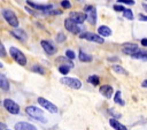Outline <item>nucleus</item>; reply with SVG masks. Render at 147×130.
Listing matches in <instances>:
<instances>
[{
	"label": "nucleus",
	"instance_id": "f257e3e1",
	"mask_svg": "<svg viewBox=\"0 0 147 130\" xmlns=\"http://www.w3.org/2000/svg\"><path fill=\"white\" fill-rule=\"evenodd\" d=\"M25 113H26L29 116H31L32 118L37 120V121H40V122H42V123H46V122H47L46 117L44 116V112H42L40 108L36 107V106H28V107L25 108Z\"/></svg>",
	"mask_w": 147,
	"mask_h": 130
},
{
	"label": "nucleus",
	"instance_id": "f03ea898",
	"mask_svg": "<svg viewBox=\"0 0 147 130\" xmlns=\"http://www.w3.org/2000/svg\"><path fill=\"white\" fill-rule=\"evenodd\" d=\"M9 54H10V56L13 58V60H14L15 62H17L18 64H21V66H25V64H26V62H28L26 56H25V55L23 54V52L20 51L18 48L11 46V47L9 48Z\"/></svg>",
	"mask_w": 147,
	"mask_h": 130
},
{
	"label": "nucleus",
	"instance_id": "7ed1b4c3",
	"mask_svg": "<svg viewBox=\"0 0 147 130\" xmlns=\"http://www.w3.org/2000/svg\"><path fill=\"white\" fill-rule=\"evenodd\" d=\"M1 13H2L3 18L6 20V22L9 25H11L13 28H18L20 22H18V18H17L16 14L13 10H10V9H2Z\"/></svg>",
	"mask_w": 147,
	"mask_h": 130
},
{
	"label": "nucleus",
	"instance_id": "20e7f679",
	"mask_svg": "<svg viewBox=\"0 0 147 130\" xmlns=\"http://www.w3.org/2000/svg\"><path fill=\"white\" fill-rule=\"evenodd\" d=\"M84 12H86V21L91 24V25H94L96 23V20H98V15H96V9L94 6H85L84 8Z\"/></svg>",
	"mask_w": 147,
	"mask_h": 130
},
{
	"label": "nucleus",
	"instance_id": "39448f33",
	"mask_svg": "<svg viewBox=\"0 0 147 130\" xmlns=\"http://www.w3.org/2000/svg\"><path fill=\"white\" fill-rule=\"evenodd\" d=\"M79 38H80V39L88 40V41H94V43H98V44H103V41H105V39H103L102 37H100L99 35H95V33L88 32V31L80 32V33H79Z\"/></svg>",
	"mask_w": 147,
	"mask_h": 130
},
{
	"label": "nucleus",
	"instance_id": "423d86ee",
	"mask_svg": "<svg viewBox=\"0 0 147 130\" xmlns=\"http://www.w3.org/2000/svg\"><path fill=\"white\" fill-rule=\"evenodd\" d=\"M60 82L71 89H75V90H78L82 87V82L78 79V78H74V77H62L60 79Z\"/></svg>",
	"mask_w": 147,
	"mask_h": 130
},
{
	"label": "nucleus",
	"instance_id": "0eeeda50",
	"mask_svg": "<svg viewBox=\"0 0 147 130\" xmlns=\"http://www.w3.org/2000/svg\"><path fill=\"white\" fill-rule=\"evenodd\" d=\"M3 107L13 115H16L20 113V106L11 99H5L3 100Z\"/></svg>",
	"mask_w": 147,
	"mask_h": 130
},
{
	"label": "nucleus",
	"instance_id": "6e6552de",
	"mask_svg": "<svg viewBox=\"0 0 147 130\" xmlns=\"http://www.w3.org/2000/svg\"><path fill=\"white\" fill-rule=\"evenodd\" d=\"M38 104L41 106V107H44L45 109H47L49 113H57V107L54 105V104H52L49 100H47V99H45V98H41V97H39L38 98Z\"/></svg>",
	"mask_w": 147,
	"mask_h": 130
},
{
	"label": "nucleus",
	"instance_id": "1a4fd4ad",
	"mask_svg": "<svg viewBox=\"0 0 147 130\" xmlns=\"http://www.w3.org/2000/svg\"><path fill=\"white\" fill-rule=\"evenodd\" d=\"M26 3L30 6V7H32V8H34V9H37V10H39V12H48V10H51L52 8H53V6L51 5V3H36V2H33V1H31V0H26Z\"/></svg>",
	"mask_w": 147,
	"mask_h": 130
},
{
	"label": "nucleus",
	"instance_id": "9d476101",
	"mask_svg": "<svg viewBox=\"0 0 147 130\" xmlns=\"http://www.w3.org/2000/svg\"><path fill=\"white\" fill-rule=\"evenodd\" d=\"M122 51H123V53L129 54V55L132 56L133 54H136V53L139 51V47H138L137 44H133V43H126V44L123 45Z\"/></svg>",
	"mask_w": 147,
	"mask_h": 130
},
{
	"label": "nucleus",
	"instance_id": "9b49d317",
	"mask_svg": "<svg viewBox=\"0 0 147 130\" xmlns=\"http://www.w3.org/2000/svg\"><path fill=\"white\" fill-rule=\"evenodd\" d=\"M69 18L71 21H74L75 23H83L85 20H86V14L83 13V12H70L69 14Z\"/></svg>",
	"mask_w": 147,
	"mask_h": 130
},
{
	"label": "nucleus",
	"instance_id": "f8f14e48",
	"mask_svg": "<svg viewBox=\"0 0 147 130\" xmlns=\"http://www.w3.org/2000/svg\"><path fill=\"white\" fill-rule=\"evenodd\" d=\"M64 26L65 29L69 31V32H72V33H79L80 32V28L77 23H75L74 21H71L70 18H67L64 21Z\"/></svg>",
	"mask_w": 147,
	"mask_h": 130
},
{
	"label": "nucleus",
	"instance_id": "ddd939ff",
	"mask_svg": "<svg viewBox=\"0 0 147 130\" xmlns=\"http://www.w3.org/2000/svg\"><path fill=\"white\" fill-rule=\"evenodd\" d=\"M41 47L44 48V51L48 54V55H53V54H55L56 53V47L53 45V43L52 41H49V40H41Z\"/></svg>",
	"mask_w": 147,
	"mask_h": 130
},
{
	"label": "nucleus",
	"instance_id": "4468645a",
	"mask_svg": "<svg viewBox=\"0 0 147 130\" xmlns=\"http://www.w3.org/2000/svg\"><path fill=\"white\" fill-rule=\"evenodd\" d=\"M10 33H11L15 38H17L18 40H21V41H24V40H26V38H28V36H26V33H25V31H24L23 29L15 28L14 30L10 31Z\"/></svg>",
	"mask_w": 147,
	"mask_h": 130
},
{
	"label": "nucleus",
	"instance_id": "2eb2a0df",
	"mask_svg": "<svg viewBox=\"0 0 147 130\" xmlns=\"http://www.w3.org/2000/svg\"><path fill=\"white\" fill-rule=\"evenodd\" d=\"M99 91H100V93H101V94H102L105 98H107V99L111 98V95H113V92H114V90H113V86H110V85H108V84L101 85Z\"/></svg>",
	"mask_w": 147,
	"mask_h": 130
},
{
	"label": "nucleus",
	"instance_id": "dca6fc26",
	"mask_svg": "<svg viewBox=\"0 0 147 130\" xmlns=\"http://www.w3.org/2000/svg\"><path fill=\"white\" fill-rule=\"evenodd\" d=\"M15 130H37V128L28 122H17L15 124Z\"/></svg>",
	"mask_w": 147,
	"mask_h": 130
},
{
	"label": "nucleus",
	"instance_id": "f3484780",
	"mask_svg": "<svg viewBox=\"0 0 147 130\" xmlns=\"http://www.w3.org/2000/svg\"><path fill=\"white\" fill-rule=\"evenodd\" d=\"M98 33L100 37H108L111 35V29L107 25H100L98 28Z\"/></svg>",
	"mask_w": 147,
	"mask_h": 130
},
{
	"label": "nucleus",
	"instance_id": "a211bd4d",
	"mask_svg": "<svg viewBox=\"0 0 147 130\" xmlns=\"http://www.w3.org/2000/svg\"><path fill=\"white\" fill-rule=\"evenodd\" d=\"M0 89L3 91H8L9 90V82L7 79V77L0 72Z\"/></svg>",
	"mask_w": 147,
	"mask_h": 130
},
{
	"label": "nucleus",
	"instance_id": "6ab92c4d",
	"mask_svg": "<svg viewBox=\"0 0 147 130\" xmlns=\"http://www.w3.org/2000/svg\"><path fill=\"white\" fill-rule=\"evenodd\" d=\"M109 123H110V125L115 129V130H127V128L125 127V125H123L122 123H119L117 120H115V118H110L109 120Z\"/></svg>",
	"mask_w": 147,
	"mask_h": 130
},
{
	"label": "nucleus",
	"instance_id": "aec40b11",
	"mask_svg": "<svg viewBox=\"0 0 147 130\" xmlns=\"http://www.w3.org/2000/svg\"><path fill=\"white\" fill-rule=\"evenodd\" d=\"M78 58H79V60H80L82 62H91V61H92V56L88 55V54H86V53L83 52L82 49L79 51V55H78Z\"/></svg>",
	"mask_w": 147,
	"mask_h": 130
},
{
	"label": "nucleus",
	"instance_id": "412c9836",
	"mask_svg": "<svg viewBox=\"0 0 147 130\" xmlns=\"http://www.w3.org/2000/svg\"><path fill=\"white\" fill-rule=\"evenodd\" d=\"M56 61H57V62H61L62 64H65V66H69L70 68H71V67L74 68V62H72L71 60H69L68 58H63V56H59V58L56 59Z\"/></svg>",
	"mask_w": 147,
	"mask_h": 130
},
{
	"label": "nucleus",
	"instance_id": "4be33fe9",
	"mask_svg": "<svg viewBox=\"0 0 147 130\" xmlns=\"http://www.w3.org/2000/svg\"><path fill=\"white\" fill-rule=\"evenodd\" d=\"M31 70H32L33 72L40 74V75H45V69H44V67L40 66V64H33V66L31 67Z\"/></svg>",
	"mask_w": 147,
	"mask_h": 130
},
{
	"label": "nucleus",
	"instance_id": "5701e85b",
	"mask_svg": "<svg viewBox=\"0 0 147 130\" xmlns=\"http://www.w3.org/2000/svg\"><path fill=\"white\" fill-rule=\"evenodd\" d=\"M113 70H114L115 72H117V74L127 75V71H126L122 66H119V64H114V66H113Z\"/></svg>",
	"mask_w": 147,
	"mask_h": 130
},
{
	"label": "nucleus",
	"instance_id": "b1692460",
	"mask_svg": "<svg viewBox=\"0 0 147 130\" xmlns=\"http://www.w3.org/2000/svg\"><path fill=\"white\" fill-rule=\"evenodd\" d=\"M121 91H117L116 93H115V97H114V101L116 102V104H119L121 106H124V100L122 99V97H121Z\"/></svg>",
	"mask_w": 147,
	"mask_h": 130
},
{
	"label": "nucleus",
	"instance_id": "393cba45",
	"mask_svg": "<svg viewBox=\"0 0 147 130\" xmlns=\"http://www.w3.org/2000/svg\"><path fill=\"white\" fill-rule=\"evenodd\" d=\"M123 16H124L125 18L130 20V21H132V20L134 18V16H133V14H132V10H131V9H127V8H125V9L123 10Z\"/></svg>",
	"mask_w": 147,
	"mask_h": 130
},
{
	"label": "nucleus",
	"instance_id": "a878e982",
	"mask_svg": "<svg viewBox=\"0 0 147 130\" xmlns=\"http://www.w3.org/2000/svg\"><path fill=\"white\" fill-rule=\"evenodd\" d=\"M87 81H88L91 84H93V85H99L100 78H99V76H96V75H92V76H90V77L87 78Z\"/></svg>",
	"mask_w": 147,
	"mask_h": 130
},
{
	"label": "nucleus",
	"instance_id": "bb28decb",
	"mask_svg": "<svg viewBox=\"0 0 147 130\" xmlns=\"http://www.w3.org/2000/svg\"><path fill=\"white\" fill-rule=\"evenodd\" d=\"M69 70H70V67H69V66L61 64V66L59 67V71H60L62 75H67V74L69 72Z\"/></svg>",
	"mask_w": 147,
	"mask_h": 130
},
{
	"label": "nucleus",
	"instance_id": "cd10ccee",
	"mask_svg": "<svg viewBox=\"0 0 147 130\" xmlns=\"http://www.w3.org/2000/svg\"><path fill=\"white\" fill-rule=\"evenodd\" d=\"M67 39V37H65V35L63 33V32H59L57 35H56V37H55V40L57 41V43H62V41H64Z\"/></svg>",
	"mask_w": 147,
	"mask_h": 130
},
{
	"label": "nucleus",
	"instance_id": "c85d7f7f",
	"mask_svg": "<svg viewBox=\"0 0 147 130\" xmlns=\"http://www.w3.org/2000/svg\"><path fill=\"white\" fill-rule=\"evenodd\" d=\"M65 56H67L69 60H74V59L76 58L75 52H74V51H71V49H67V51H65Z\"/></svg>",
	"mask_w": 147,
	"mask_h": 130
},
{
	"label": "nucleus",
	"instance_id": "c756f323",
	"mask_svg": "<svg viewBox=\"0 0 147 130\" xmlns=\"http://www.w3.org/2000/svg\"><path fill=\"white\" fill-rule=\"evenodd\" d=\"M6 55H7L6 48H5L3 44H2V43H1V40H0V58H5Z\"/></svg>",
	"mask_w": 147,
	"mask_h": 130
},
{
	"label": "nucleus",
	"instance_id": "7c9ffc66",
	"mask_svg": "<svg viewBox=\"0 0 147 130\" xmlns=\"http://www.w3.org/2000/svg\"><path fill=\"white\" fill-rule=\"evenodd\" d=\"M61 6L63 8H70L71 7V3L69 2V0H62L61 1Z\"/></svg>",
	"mask_w": 147,
	"mask_h": 130
},
{
	"label": "nucleus",
	"instance_id": "2f4dec72",
	"mask_svg": "<svg viewBox=\"0 0 147 130\" xmlns=\"http://www.w3.org/2000/svg\"><path fill=\"white\" fill-rule=\"evenodd\" d=\"M117 2H119V3H124V5H130V6L134 5V0H118Z\"/></svg>",
	"mask_w": 147,
	"mask_h": 130
},
{
	"label": "nucleus",
	"instance_id": "473e14b6",
	"mask_svg": "<svg viewBox=\"0 0 147 130\" xmlns=\"http://www.w3.org/2000/svg\"><path fill=\"white\" fill-rule=\"evenodd\" d=\"M114 10H116V12H123L125 8L122 6V5H114Z\"/></svg>",
	"mask_w": 147,
	"mask_h": 130
},
{
	"label": "nucleus",
	"instance_id": "72a5a7b5",
	"mask_svg": "<svg viewBox=\"0 0 147 130\" xmlns=\"http://www.w3.org/2000/svg\"><path fill=\"white\" fill-rule=\"evenodd\" d=\"M139 21L141 22H147V16L144 14H139Z\"/></svg>",
	"mask_w": 147,
	"mask_h": 130
},
{
	"label": "nucleus",
	"instance_id": "f704fd0d",
	"mask_svg": "<svg viewBox=\"0 0 147 130\" xmlns=\"http://www.w3.org/2000/svg\"><path fill=\"white\" fill-rule=\"evenodd\" d=\"M49 14H52V15H60V14H62V12L61 10H51L49 12Z\"/></svg>",
	"mask_w": 147,
	"mask_h": 130
},
{
	"label": "nucleus",
	"instance_id": "c9c22d12",
	"mask_svg": "<svg viewBox=\"0 0 147 130\" xmlns=\"http://www.w3.org/2000/svg\"><path fill=\"white\" fill-rule=\"evenodd\" d=\"M25 9H26V10H28V12H29V13H30L31 15H34V16H36V15H38V14H37V13L34 12V10H32V9H30V8H29V7H26V6H25Z\"/></svg>",
	"mask_w": 147,
	"mask_h": 130
},
{
	"label": "nucleus",
	"instance_id": "e433bc0d",
	"mask_svg": "<svg viewBox=\"0 0 147 130\" xmlns=\"http://www.w3.org/2000/svg\"><path fill=\"white\" fill-rule=\"evenodd\" d=\"M141 45L142 46H147V38H142L141 39Z\"/></svg>",
	"mask_w": 147,
	"mask_h": 130
},
{
	"label": "nucleus",
	"instance_id": "4c0bfd02",
	"mask_svg": "<svg viewBox=\"0 0 147 130\" xmlns=\"http://www.w3.org/2000/svg\"><path fill=\"white\" fill-rule=\"evenodd\" d=\"M6 124L5 123H2V122H0V130H6Z\"/></svg>",
	"mask_w": 147,
	"mask_h": 130
},
{
	"label": "nucleus",
	"instance_id": "58836bf2",
	"mask_svg": "<svg viewBox=\"0 0 147 130\" xmlns=\"http://www.w3.org/2000/svg\"><path fill=\"white\" fill-rule=\"evenodd\" d=\"M142 60H146L147 61V51L144 52V55H142Z\"/></svg>",
	"mask_w": 147,
	"mask_h": 130
},
{
	"label": "nucleus",
	"instance_id": "ea45409f",
	"mask_svg": "<svg viewBox=\"0 0 147 130\" xmlns=\"http://www.w3.org/2000/svg\"><path fill=\"white\" fill-rule=\"evenodd\" d=\"M141 86H142V87H147V79H145V81L141 83Z\"/></svg>",
	"mask_w": 147,
	"mask_h": 130
},
{
	"label": "nucleus",
	"instance_id": "a19ab883",
	"mask_svg": "<svg viewBox=\"0 0 147 130\" xmlns=\"http://www.w3.org/2000/svg\"><path fill=\"white\" fill-rule=\"evenodd\" d=\"M142 7H144L145 10H147V5H146V3H142Z\"/></svg>",
	"mask_w": 147,
	"mask_h": 130
},
{
	"label": "nucleus",
	"instance_id": "79ce46f5",
	"mask_svg": "<svg viewBox=\"0 0 147 130\" xmlns=\"http://www.w3.org/2000/svg\"><path fill=\"white\" fill-rule=\"evenodd\" d=\"M2 67H3V64H2L1 62H0V68H2Z\"/></svg>",
	"mask_w": 147,
	"mask_h": 130
},
{
	"label": "nucleus",
	"instance_id": "37998d69",
	"mask_svg": "<svg viewBox=\"0 0 147 130\" xmlns=\"http://www.w3.org/2000/svg\"><path fill=\"white\" fill-rule=\"evenodd\" d=\"M8 130H9V129H8Z\"/></svg>",
	"mask_w": 147,
	"mask_h": 130
},
{
	"label": "nucleus",
	"instance_id": "c03bdc74",
	"mask_svg": "<svg viewBox=\"0 0 147 130\" xmlns=\"http://www.w3.org/2000/svg\"><path fill=\"white\" fill-rule=\"evenodd\" d=\"M146 1H147V0H146Z\"/></svg>",
	"mask_w": 147,
	"mask_h": 130
}]
</instances>
